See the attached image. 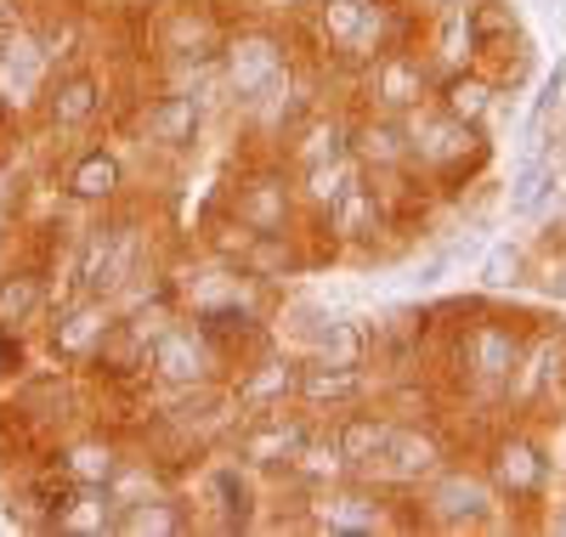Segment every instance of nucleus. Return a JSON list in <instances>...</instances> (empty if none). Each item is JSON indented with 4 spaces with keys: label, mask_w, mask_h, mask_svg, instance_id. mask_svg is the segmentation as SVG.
Returning <instances> with one entry per match:
<instances>
[{
    "label": "nucleus",
    "mask_w": 566,
    "mask_h": 537,
    "mask_svg": "<svg viewBox=\"0 0 566 537\" xmlns=\"http://www.w3.org/2000/svg\"><path fill=\"white\" fill-rule=\"evenodd\" d=\"M437 470H442V442L437 435L419 430V424H397L386 453L363 470V481H374V486H419V481H431Z\"/></svg>",
    "instance_id": "9b49d317"
},
{
    "label": "nucleus",
    "mask_w": 566,
    "mask_h": 537,
    "mask_svg": "<svg viewBox=\"0 0 566 537\" xmlns=\"http://www.w3.org/2000/svg\"><path fill=\"white\" fill-rule=\"evenodd\" d=\"M290 40L266 23H244V29H227L221 52H216V80L232 103H255L261 91H272L283 74H290Z\"/></svg>",
    "instance_id": "7ed1b4c3"
},
{
    "label": "nucleus",
    "mask_w": 566,
    "mask_h": 537,
    "mask_svg": "<svg viewBox=\"0 0 566 537\" xmlns=\"http://www.w3.org/2000/svg\"><path fill=\"white\" fill-rule=\"evenodd\" d=\"M91 368L108 373V379H130V373H148V334H142L136 323H114L103 334V346L91 351Z\"/></svg>",
    "instance_id": "b1692460"
},
{
    "label": "nucleus",
    "mask_w": 566,
    "mask_h": 537,
    "mask_svg": "<svg viewBox=\"0 0 566 537\" xmlns=\"http://www.w3.org/2000/svg\"><path fill=\"white\" fill-rule=\"evenodd\" d=\"M538 7H549V12H555V7H560V0H538Z\"/></svg>",
    "instance_id": "e433bc0d"
},
{
    "label": "nucleus",
    "mask_w": 566,
    "mask_h": 537,
    "mask_svg": "<svg viewBox=\"0 0 566 537\" xmlns=\"http://www.w3.org/2000/svg\"><path fill=\"white\" fill-rule=\"evenodd\" d=\"M114 470H119V448L103 442V435H85V442H74V448L63 453V475H69L74 486H108Z\"/></svg>",
    "instance_id": "c756f323"
},
{
    "label": "nucleus",
    "mask_w": 566,
    "mask_h": 537,
    "mask_svg": "<svg viewBox=\"0 0 566 537\" xmlns=\"http://www.w3.org/2000/svg\"><path fill=\"white\" fill-rule=\"evenodd\" d=\"M493 470H499V493H510V498H533L544 486V475H549L544 453L527 442V435H510V442L499 448V459H493Z\"/></svg>",
    "instance_id": "393cba45"
},
{
    "label": "nucleus",
    "mask_w": 566,
    "mask_h": 537,
    "mask_svg": "<svg viewBox=\"0 0 566 537\" xmlns=\"http://www.w3.org/2000/svg\"><path fill=\"white\" fill-rule=\"evenodd\" d=\"M148 373L165 390H199V385H221L232 373V357L199 317H170L148 346Z\"/></svg>",
    "instance_id": "f03ea898"
},
{
    "label": "nucleus",
    "mask_w": 566,
    "mask_h": 537,
    "mask_svg": "<svg viewBox=\"0 0 566 537\" xmlns=\"http://www.w3.org/2000/svg\"><path fill=\"white\" fill-rule=\"evenodd\" d=\"M205 509H216L221 531H239L255 526V470L244 459H227L205 475Z\"/></svg>",
    "instance_id": "6ab92c4d"
},
{
    "label": "nucleus",
    "mask_w": 566,
    "mask_h": 537,
    "mask_svg": "<svg viewBox=\"0 0 566 537\" xmlns=\"http://www.w3.org/2000/svg\"><path fill=\"white\" fill-rule=\"evenodd\" d=\"M368 85H374V108L380 114H408L424 103V63L397 45V52H386L368 69Z\"/></svg>",
    "instance_id": "aec40b11"
},
{
    "label": "nucleus",
    "mask_w": 566,
    "mask_h": 537,
    "mask_svg": "<svg viewBox=\"0 0 566 537\" xmlns=\"http://www.w3.org/2000/svg\"><path fill=\"white\" fill-rule=\"evenodd\" d=\"M312 531H380L391 526L386 515V498L374 493V481L352 475V481H335V486H317V498H312Z\"/></svg>",
    "instance_id": "1a4fd4ad"
},
{
    "label": "nucleus",
    "mask_w": 566,
    "mask_h": 537,
    "mask_svg": "<svg viewBox=\"0 0 566 537\" xmlns=\"http://www.w3.org/2000/svg\"><path fill=\"white\" fill-rule=\"evenodd\" d=\"M306 261H312V255L301 250V232H255V243L244 250L239 266H244L255 283H272V277H295Z\"/></svg>",
    "instance_id": "5701e85b"
},
{
    "label": "nucleus",
    "mask_w": 566,
    "mask_h": 537,
    "mask_svg": "<svg viewBox=\"0 0 566 537\" xmlns=\"http://www.w3.org/2000/svg\"><path fill=\"white\" fill-rule=\"evenodd\" d=\"M464 18H470V34H476V52H488L493 40L515 34V18L499 7V0H482V7H464Z\"/></svg>",
    "instance_id": "7c9ffc66"
},
{
    "label": "nucleus",
    "mask_w": 566,
    "mask_h": 537,
    "mask_svg": "<svg viewBox=\"0 0 566 537\" xmlns=\"http://www.w3.org/2000/svg\"><path fill=\"white\" fill-rule=\"evenodd\" d=\"M560 96H566V63H555V74L544 80V91H538V103H533V119H527V130L549 125V114L560 108Z\"/></svg>",
    "instance_id": "2f4dec72"
},
{
    "label": "nucleus",
    "mask_w": 566,
    "mask_h": 537,
    "mask_svg": "<svg viewBox=\"0 0 566 537\" xmlns=\"http://www.w3.org/2000/svg\"><path fill=\"white\" fill-rule=\"evenodd\" d=\"M221 40H227V23L205 7V0H176L159 18V52L170 63H216Z\"/></svg>",
    "instance_id": "9d476101"
},
{
    "label": "nucleus",
    "mask_w": 566,
    "mask_h": 537,
    "mask_svg": "<svg viewBox=\"0 0 566 537\" xmlns=\"http://www.w3.org/2000/svg\"><path fill=\"white\" fill-rule=\"evenodd\" d=\"M119 531H130V537H181V531H193V515H187L176 498H136V504H125L119 509Z\"/></svg>",
    "instance_id": "bb28decb"
},
{
    "label": "nucleus",
    "mask_w": 566,
    "mask_h": 537,
    "mask_svg": "<svg viewBox=\"0 0 566 537\" xmlns=\"http://www.w3.org/2000/svg\"><path fill=\"white\" fill-rule=\"evenodd\" d=\"M368 397V373L363 362H328V357H301V408H357Z\"/></svg>",
    "instance_id": "dca6fc26"
},
{
    "label": "nucleus",
    "mask_w": 566,
    "mask_h": 537,
    "mask_svg": "<svg viewBox=\"0 0 566 537\" xmlns=\"http://www.w3.org/2000/svg\"><path fill=\"white\" fill-rule=\"evenodd\" d=\"M312 419L301 413H250L239 419V435H232V459H244L250 470H295V459L312 442Z\"/></svg>",
    "instance_id": "6e6552de"
},
{
    "label": "nucleus",
    "mask_w": 566,
    "mask_h": 537,
    "mask_svg": "<svg viewBox=\"0 0 566 537\" xmlns=\"http://www.w3.org/2000/svg\"><path fill=\"white\" fill-rule=\"evenodd\" d=\"M549 531H566V504H560V509L549 515Z\"/></svg>",
    "instance_id": "c9c22d12"
},
{
    "label": "nucleus",
    "mask_w": 566,
    "mask_h": 537,
    "mask_svg": "<svg viewBox=\"0 0 566 537\" xmlns=\"http://www.w3.org/2000/svg\"><path fill=\"white\" fill-rule=\"evenodd\" d=\"M515 357H522V346H515L510 328L482 323L476 334H470V368H476L488 385H504V379L515 373Z\"/></svg>",
    "instance_id": "cd10ccee"
},
{
    "label": "nucleus",
    "mask_w": 566,
    "mask_h": 537,
    "mask_svg": "<svg viewBox=\"0 0 566 537\" xmlns=\"http://www.w3.org/2000/svg\"><path fill=\"white\" fill-rule=\"evenodd\" d=\"M515 272H522V255H515V250H493V261L482 266V283L504 288V283H515Z\"/></svg>",
    "instance_id": "473e14b6"
},
{
    "label": "nucleus",
    "mask_w": 566,
    "mask_h": 537,
    "mask_svg": "<svg viewBox=\"0 0 566 537\" xmlns=\"http://www.w3.org/2000/svg\"><path fill=\"white\" fill-rule=\"evenodd\" d=\"M352 159L374 181L408 170V125H402V114H380V108H374L368 119H357L352 125Z\"/></svg>",
    "instance_id": "2eb2a0df"
},
{
    "label": "nucleus",
    "mask_w": 566,
    "mask_h": 537,
    "mask_svg": "<svg viewBox=\"0 0 566 537\" xmlns=\"http://www.w3.org/2000/svg\"><path fill=\"white\" fill-rule=\"evenodd\" d=\"M227 390L239 402V419L277 413L283 402H301V357L295 351H250L239 357V373H227Z\"/></svg>",
    "instance_id": "423d86ee"
},
{
    "label": "nucleus",
    "mask_w": 566,
    "mask_h": 537,
    "mask_svg": "<svg viewBox=\"0 0 566 537\" xmlns=\"http://www.w3.org/2000/svg\"><path fill=\"white\" fill-rule=\"evenodd\" d=\"M352 154V125L340 114H301L290 125V136H283V165H290L295 176L312 170V165H328Z\"/></svg>",
    "instance_id": "a211bd4d"
},
{
    "label": "nucleus",
    "mask_w": 566,
    "mask_h": 537,
    "mask_svg": "<svg viewBox=\"0 0 566 537\" xmlns=\"http://www.w3.org/2000/svg\"><path fill=\"white\" fill-rule=\"evenodd\" d=\"M493 486L470 470H437L431 486H424V509H431L437 526H482L493 515Z\"/></svg>",
    "instance_id": "ddd939ff"
},
{
    "label": "nucleus",
    "mask_w": 566,
    "mask_h": 537,
    "mask_svg": "<svg viewBox=\"0 0 566 537\" xmlns=\"http://www.w3.org/2000/svg\"><path fill=\"white\" fill-rule=\"evenodd\" d=\"M142 266V232L119 227H91L80 243V295H119V288L136 283Z\"/></svg>",
    "instance_id": "0eeeda50"
},
{
    "label": "nucleus",
    "mask_w": 566,
    "mask_h": 537,
    "mask_svg": "<svg viewBox=\"0 0 566 537\" xmlns=\"http://www.w3.org/2000/svg\"><path fill=\"white\" fill-rule=\"evenodd\" d=\"M114 323H119V306L108 295H74L52 323V357L57 362H91V351L103 346V334Z\"/></svg>",
    "instance_id": "f8f14e48"
},
{
    "label": "nucleus",
    "mask_w": 566,
    "mask_h": 537,
    "mask_svg": "<svg viewBox=\"0 0 566 537\" xmlns=\"http://www.w3.org/2000/svg\"><path fill=\"white\" fill-rule=\"evenodd\" d=\"M437 96H442V103H437V108H448L453 119H464V125H476V130H482V119L493 114V85H488L482 74H470V69H459V74H448Z\"/></svg>",
    "instance_id": "c85d7f7f"
},
{
    "label": "nucleus",
    "mask_w": 566,
    "mask_h": 537,
    "mask_svg": "<svg viewBox=\"0 0 566 537\" xmlns=\"http://www.w3.org/2000/svg\"><path fill=\"white\" fill-rule=\"evenodd\" d=\"M402 125H408V170L453 176V170H464V159L482 154L476 125L453 119L448 108H424V103H419V108L402 114Z\"/></svg>",
    "instance_id": "20e7f679"
},
{
    "label": "nucleus",
    "mask_w": 566,
    "mask_h": 537,
    "mask_svg": "<svg viewBox=\"0 0 566 537\" xmlns=\"http://www.w3.org/2000/svg\"><path fill=\"white\" fill-rule=\"evenodd\" d=\"M199 125H205V108L193 91H170V96H154L148 114H142V141L159 154H187L199 141Z\"/></svg>",
    "instance_id": "f3484780"
},
{
    "label": "nucleus",
    "mask_w": 566,
    "mask_h": 537,
    "mask_svg": "<svg viewBox=\"0 0 566 537\" xmlns=\"http://www.w3.org/2000/svg\"><path fill=\"white\" fill-rule=\"evenodd\" d=\"M63 187H69V199H80V204H114L119 187H125V165L108 148H91V154H80L69 165Z\"/></svg>",
    "instance_id": "412c9836"
},
{
    "label": "nucleus",
    "mask_w": 566,
    "mask_h": 537,
    "mask_svg": "<svg viewBox=\"0 0 566 537\" xmlns=\"http://www.w3.org/2000/svg\"><path fill=\"white\" fill-rule=\"evenodd\" d=\"M103 96H108V91H103V80L91 74V69H69V74H57L52 85H45L40 114H45V125H52L57 136H80V130L97 125Z\"/></svg>",
    "instance_id": "4468645a"
},
{
    "label": "nucleus",
    "mask_w": 566,
    "mask_h": 537,
    "mask_svg": "<svg viewBox=\"0 0 566 537\" xmlns=\"http://www.w3.org/2000/svg\"><path fill=\"white\" fill-rule=\"evenodd\" d=\"M18 362V346H7V334H0V373H7Z\"/></svg>",
    "instance_id": "72a5a7b5"
},
{
    "label": "nucleus",
    "mask_w": 566,
    "mask_h": 537,
    "mask_svg": "<svg viewBox=\"0 0 566 537\" xmlns=\"http://www.w3.org/2000/svg\"><path fill=\"white\" fill-rule=\"evenodd\" d=\"M312 34L328 57L374 69L402 45V7L397 0H312Z\"/></svg>",
    "instance_id": "f257e3e1"
},
{
    "label": "nucleus",
    "mask_w": 566,
    "mask_h": 537,
    "mask_svg": "<svg viewBox=\"0 0 566 537\" xmlns=\"http://www.w3.org/2000/svg\"><path fill=\"white\" fill-rule=\"evenodd\" d=\"M45 306V277L40 272H0V334H18Z\"/></svg>",
    "instance_id": "a878e982"
},
{
    "label": "nucleus",
    "mask_w": 566,
    "mask_h": 537,
    "mask_svg": "<svg viewBox=\"0 0 566 537\" xmlns=\"http://www.w3.org/2000/svg\"><path fill=\"white\" fill-rule=\"evenodd\" d=\"M391 419H380V413H346L335 430V448H340V464H346V475H363L374 459L386 453V442H391Z\"/></svg>",
    "instance_id": "4be33fe9"
},
{
    "label": "nucleus",
    "mask_w": 566,
    "mask_h": 537,
    "mask_svg": "<svg viewBox=\"0 0 566 537\" xmlns=\"http://www.w3.org/2000/svg\"><path fill=\"white\" fill-rule=\"evenodd\" d=\"M232 215H239L250 232H295L306 204H301V187L290 165H255L250 176H239L232 187Z\"/></svg>",
    "instance_id": "39448f33"
},
{
    "label": "nucleus",
    "mask_w": 566,
    "mask_h": 537,
    "mask_svg": "<svg viewBox=\"0 0 566 537\" xmlns=\"http://www.w3.org/2000/svg\"><path fill=\"white\" fill-rule=\"evenodd\" d=\"M424 12H448V7H464V0H419Z\"/></svg>",
    "instance_id": "f704fd0d"
},
{
    "label": "nucleus",
    "mask_w": 566,
    "mask_h": 537,
    "mask_svg": "<svg viewBox=\"0 0 566 537\" xmlns=\"http://www.w3.org/2000/svg\"><path fill=\"white\" fill-rule=\"evenodd\" d=\"M560 368H566V362H560Z\"/></svg>",
    "instance_id": "4c0bfd02"
}]
</instances>
